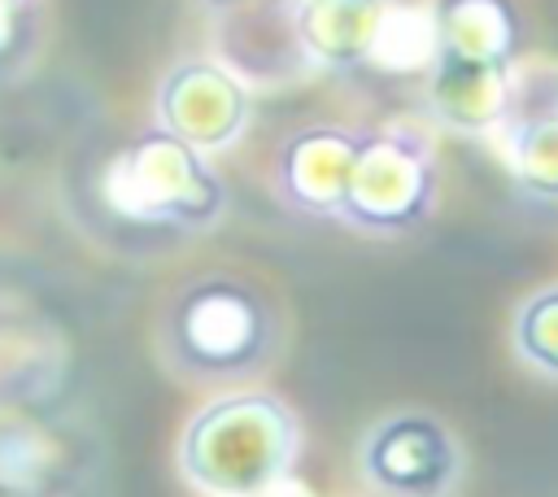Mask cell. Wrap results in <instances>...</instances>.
I'll return each mask as SVG.
<instances>
[{"label": "cell", "instance_id": "1", "mask_svg": "<svg viewBox=\"0 0 558 497\" xmlns=\"http://www.w3.org/2000/svg\"><path fill=\"white\" fill-rule=\"evenodd\" d=\"M153 344L179 384L231 392L275 366L283 314L262 283L235 270H201L161 301Z\"/></svg>", "mask_w": 558, "mask_h": 497}, {"label": "cell", "instance_id": "2", "mask_svg": "<svg viewBox=\"0 0 558 497\" xmlns=\"http://www.w3.org/2000/svg\"><path fill=\"white\" fill-rule=\"evenodd\" d=\"M301 445V419L279 392L231 388L183 423L174 462L205 497H270L288 484Z\"/></svg>", "mask_w": 558, "mask_h": 497}, {"label": "cell", "instance_id": "3", "mask_svg": "<svg viewBox=\"0 0 558 497\" xmlns=\"http://www.w3.org/2000/svg\"><path fill=\"white\" fill-rule=\"evenodd\" d=\"M105 205L131 227L170 235H205L227 218L231 187L205 153L174 140L157 122L135 131L100 174Z\"/></svg>", "mask_w": 558, "mask_h": 497}, {"label": "cell", "instance_id": "4", "mask_svg": "<svg viewBox=\"0 0 558 497\" xmlns=\"http://www.w3.org/2000/svg\"><path fill=\"white\" fill-rule=\"evenodd\" d=\"M440 205L436 144L410 122L366 126L336 222L371 240L414 235Z\"/></svg>", "mask_w": 558, "mask_h": 497}, {"label": "cell", "instance_id": "5", "mask_svg": "<svg viewBox=\"0 0 558 497\" xmlns=\"http://www.w3.org/2000/svg\"><path fill=\"white\" fill-rule=\"evenodd\" d=\"M353 462L375 497H458L466 480L458 432L418 405L379 414L362 432Z\"/></svg>", "mask_w": 558, "mask_h": 497}, {"label": "cell", "instance_id": "6", "mask_svg": "<svg viewBox=\"0 0 558 497\" xmlns=\"http://www.w3.org/2000/svg\"><path fill=\"white\" fill-rule=\"evenodd\" d=\"M153 122L205 157L222 153L253 122V87L218 57H179L153 92Z\"/></svg>", "mask_w": 558, "mask_h": 497}, {"label": "cell", "instance_id": "7", "mask_svg": "<svg viewBox=\"0 0 558 497\" xmlns=\"http://www.w3.org/2000/svg\"><path fill=\"white\" fill-rule=\"evenodd\" d=\"M362 140L366 126H344V122H310L288 131L270 166L275 201L296 218H318V222L336 218Z\"/></svg>", "mask_w": 558, "mask_h": 497}, {"label": "cell", "instance_id": "8", "mask_svg": "<svg viewBox=\"0 0 558 497\" xmlns=\"http://www.w3.org/2000/svg\"><path fill=\"white\" fill-rule=\"evenodd\" d=\"M514 187L536 205H558V65H519L497 126Z\"/></svg>", "mask_w": 558, "mask_h": 497}, {"label": "cell", "instance_id": "9", "mask_svg": "<svg viewBox=\"0 0 558 497\" xmlns=\"http://www.w3.org/2000/svg\"><path fill=\"white\" fill-rule=\"evenodd\" d=\"M436 65L514 74L523 57V13L514 0H432ZM427 61V65H432Z\"/></svg>", "mask_w": 558, "mask_h": 497}, {"label": "cell", "instance_id": "10", "mask_svg": "<svg viewBox=\"0 0 558 497\" xmlns=\"http://www.w3.org/2000/svg\"><path fill=\"white\" fill-rule=\"evenodd\" d=\"M292 9H296V0H266L257 9L214 17L218 61L227 70H235L248 87H257V83L283 87V83H296L301 74H310V61L292 31Z\"/></svg>", "mask_w": 558, "mask_h": 497}, {"label": "cell", "instance_id": "11", "mask_svg": "<svg viewBox=\"0 0 558 497\" xmlns=\"http://www.w3.org/2000/svg\"><path fill=\"white\" fill-rule=\"evenodd\" d=\"M388 0H296L292 31L310 70L353 74L371 70Z\"/></svg>", "mask_w": 558, "mask_h": 497}, {"label": "cell", "instance_id": "12", "mask_svg": "<svg viewBox=\"0 0 558 497\" xmlns=\"http://www.w3.org/2000/svg\"><path fill=\"white\" fill-rule=\"evenodd\" d=\"M436 52V26H432V4H392L384 9L379 39L371 52V70L379 74H418L427 70Z\"/></svg>", "mask_w": 558, "mask_h": 497}, {"label": "cell", "instance_id": "13", "mask_svg": "<svg viewBox=\"0 0 558 497\" xmlns=\"http://www.w3.org/2000/svg\"><path fill=\"white\" fill-rule=\"evenodd\" d=\"M510 349L532 375L558 384V283H545L519 301L510 318Z\"/></svg>", "mask_w": 558, "mask_h": 497}, {"label": "cell", "instance_id": "14", "mask_svg": "<svg viewBox=\"0 0 558 497\" xmlns=\"http://www.w3.org/2000/svg\"><path fill=\"white\" fill-rule=\"evenodd\" d=\"M44 52V13L31 4H0V87H13L35 70Z\"/></svg>", "mask_w": 558, "mask_h": 497}, {"label": "cell", "instance_id": "15", "mask_svg": "<svg viewBox=\"0 0 558 497\" xmlns=\"http://www.w3.org/2000/svg\"><path fill=\"white\" fill-rule=\"evenodd\" d=\"M209 17H231V13H244V9H257V4H266V0H196Z\"/></svg>", "mask_w": 558, "mask_h": 497}, {"label": "cell", "instance_id": "16", "mask_svg": "<svg viewBox=\"0 0 558 497\" xmlns=\"http://www.w3.org/2000/svg\"><path fill=\"white\" fill-rule=\"evenodd\" d=\"M0 4H31V0H0Z\"/></svg>", "mask_w": 558, "mask_h": 497}]
</instances>
